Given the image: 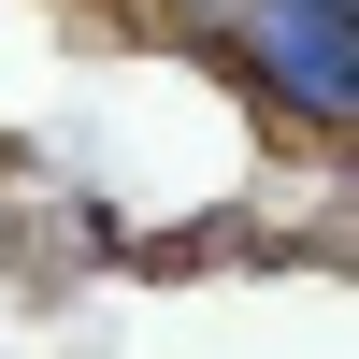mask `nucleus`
<instances>
[{
    "mask_svg": "<svg viewBox=\"0 0 359 359\" xmlns=\"http://www.w3.org/2000/svg\"><path fill=\"white\" fill-rule=\"evenodd\" d=\"M230 29H245L273 101H302L316 130H345V101H359V0H230Z\"/></svg>",
    "mask_w": 359,
    "mask_h": 359,
    "instance_id": "1",
    "label": "nucleus"
}]
</instances>
